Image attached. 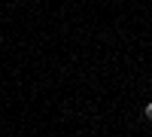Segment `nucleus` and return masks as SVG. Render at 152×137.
Instances as JSON below:
<instances>
[{
    "label": "nucleus",
    "mask_w": 152,
    "mask_h": 137,
    "mask_svg": "<svg viewBox=\"0 0 152 137\" xmlns=\"http://www.w3.org/2000/svg\"><path fill=\"white\" fill-rule=\"evenodd\" d=\"M143 116H146V119L152 122V104H146V110H143Z\"/></svg>",
    "instance_id": "f257e3e1"
}]
</instances>
